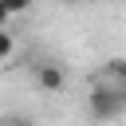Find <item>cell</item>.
I'll return each instance as SVG.
<instances>
[{
    "label": "cell",
    "instance_id": "1",
    "mask_svg": "<svg viewBox=\"0 0 126 126\" xmlns=\"http://www.w3.org/2000/svg\"><path fill=\"white\" fill-rule=\"evenodd\" d=\"M87 106H91V118L94 122H110V118H118L126 110V87L122 83H94Z\"/></svg>",
    "mask_w": 126,
    "mask_h": 126
},
{
    "label": "cell",
    "instance_id": "2",
    "mask_svg": "<svg viewBox=\"0 0 126 126\" xmlns=\"http://www.w3.org/2000/svg\"><path fill=\"white\" fill-rule=\"evenodd\" d=\"M35 87H39L43 94H59V91L67 87L63 67H59V63H35Z\"/></svg>",
    "mask_w": 126,
    "mask_h": 126
},
{
    "label": "cell",
    "instance_id": "3",
    "mask_svg": "<svg viewBox=\"0 0 126 126\" xmlns=\"http://www.w3.org/2000/svg\"><path fill=\"white\" fill-rule=\"evenodd\" d=\"M12 55H16V35L8 28H0V63H8Z\"/></svg>",
    "mask_w": 126,
    "mask_h": 126
},
{
    "label": "cell",
    "instance_id": "4",
    "mask_svg": "<svg viewBox=\"0 0 126 126\" xmlns=\"http://www.w3.org/2000/svg\"><path fill=\"white\" fill-rule=\"evenodd\" d=\"M4 4H8V12H12V16H24V12H32V4H35V0H4Z\"/></svg>",
    "mask_w": 126,
    "mask_h": 126
},
{
    "label": "cell",
    "instance_id": "5",
    "mask_svg": "<svg viewBox=\"0 0 126 126\" xmlns=\"http://www.w3.org/2000/svg\"><path fill=\"white\" fill-rule=\"evenodd\" d=\"M110 75H114V79L126 87V59H110Z\"/></svg>",
    "mask_w": 126,
    "mask_h": 126
},
{
    "label": "cell",
    "instance_id": "6",
    "mask_svg": "<svg viewBox=\"0 0 126 126\" xmlns=\"http://www.w3.org/2000/svg\"><path fill=\"white\" fill-rule=\"evenodd\" d=\"M8 20H12V12H8V4L0 0V28H8Z\"/></svg>",
    "mask_w": 126,
    "mask_h": 126
},
{
    "label": "cell",
    "instance_id": "7",
    "mask_svg": "<svg viewBox=\"0 0 126 126\" xmlns=\"http://www.w3.org/2000/svg\"><path fill=\"white\" fill-rule=\"evenodd\" d=\"M63 4H83V0H63Z\"/></svg>",
    "mask_w": 126,
    "mask_h": 126
}]
</instances>
